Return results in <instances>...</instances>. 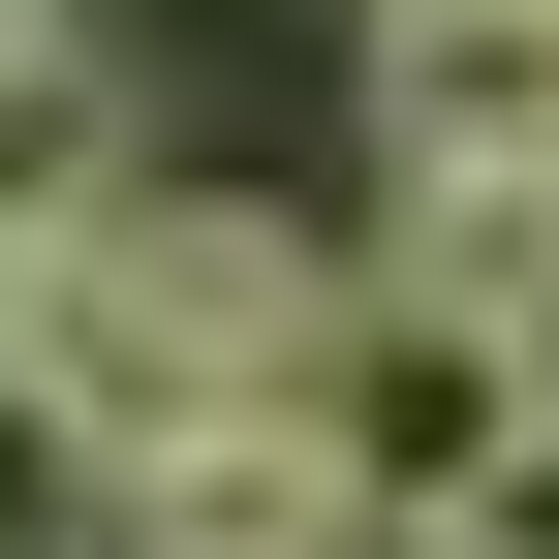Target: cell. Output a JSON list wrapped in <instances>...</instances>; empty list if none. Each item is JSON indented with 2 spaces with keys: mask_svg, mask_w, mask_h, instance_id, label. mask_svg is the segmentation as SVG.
<instances>
[{
  "mask_svg": "<svg viewBox=\"0 0 559 559\" xmlns=\"http://www.w3.org/2000/svg\"><path fill=\"white\" fill-rule=\"evenodd\" d=\"M124 156V32H62V0H0V249L62 218V187Z\"/></svg>",
  "mask_w": 559,
  "mask_h": 559,
  "instance_id": "cell-3",
  "label": "cell"
},
{
  "mask_svg": "<svg viewBox=\"0 0 559 559\" xmlns=\"http://www.w3.org/2000/svg\"><path fill=\"white\" fill-rule=\"evenodd\" d=\"M498 404H528V342L466 311L436 249H373V280H311V311H280V436L342 466V528H373V559L436 528L466 466H498Z\"/></svg>",
  "mask_w": 559,
  "mask_h": 559,
  "instance_id": "cell-2",
  "label": "cell"
},
{
  "mask_svg": "<svg viewBox=\"0 0 559 559\" xmlns=\"http://www.w3.org/2000/svg\"><path fill=\"white\" fill-rule=\"evenodd\" d=\"M311 280H342L311 218H249V187H156V156H94L32 249H0V373H32L62 436L124 466V436H187V404H249Z\"/></svg>",
  "mask_w": 559,
  "mask_h": 559,
  "instance_id": "cell-1",
  "label": "cell"
},
{
  "mask_svg": "<svg viewBox=\"0 0 559 559\" xmlns=\"http://www.w3.org/2000/svg\"><path fill=\"white\" fill-rule=\"evenodd\" d=\"M0 559H94V436H62L32 373H0Z\"/></svg>",
  "mask_w": 559,
  "mask_h": 559,
  "instance_id": "cell-4",
  "label": "cell"
}]
</instances>
